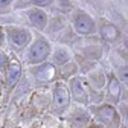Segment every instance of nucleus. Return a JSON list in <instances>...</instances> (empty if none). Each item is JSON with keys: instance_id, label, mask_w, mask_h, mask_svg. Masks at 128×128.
<instances>
[{"instance_id": "1", "label": "nucleus", "mask_w": 128, "mask_h": 128, "mask_svg": "<svg viewBox=\"0 0 128 128\" xmlns=\"http://www.w3.org/2000/svg\"><path fill=\"white\" fill-rule=\"evenodd\" d=\"M49 50H50V47H49V43L46 40H43V38L37 40L29 50V62L35 64V62L44 61L47 58V55H49Z\"/></svg>"}, {"instance_id": "2", "label": "nucleus", "mask_w": 128, "mask_h": 128, "mask_svg": "<svg viewBox=\"0 0 128 128\" xmlns=\"http://www.w3.org/2000/svg\"><path fill=\"white\" fill-rule=\"evenodd\" d=\"M98 118L107 126H111V128H118L119 126V114L111 105H101L98 108Z\"/></svg>"}, {"instance_id": "3", "label": "nucleus", "mask_w": 128, "mask_h": 128, "mask_svg": "<svg viewBox=\"0 0 128 128\" xmlns=\"http://www.w3.org/2000/svg\"><path fill=\"white\" fill-rule=\"evenodd\" d=\"M75 29L78 34H92L94 29V23L87 14H78L75 18Z\"/></svg>"}, {"instance_id": "4", "label": "nucleus", "mask_w": 128, "mask_h": 128, "mask_svg": "<svg viewBox=\"0 0 128 128\" xmlns=\"http://www.w3.org/2000/svg\"><path fill=\"white\" fill-rule=\"evenodd\" d=\"M69 102H70V94H69V92L64 88L62 86L56 87L55 94H54V105H55V108L62 110V108H66L69 105Z\"/></svg>"}, {"instance_id": "5", "label": "nucleus", "mask_w": 128, "mask_h": 128, "mask_svg": "<svg viewBox=\"0 0 128 128\" xmlns=\"http://www.w3.org/2000/svg\"><path fill=\"white\" fill-rule=\"evenodd\" d=\"M72 93L76 98V101L79 102H87V92H86V86L81 79H73L72 81Z\"/></svg>"}, {"instance_id": "6", "label": "nucleus", "mask_w": 128, "mask_h": 128, "mask_svg": "<svg viewBox=\"0 0 128 128\" xmlns=\"http://www.w3.org/2000/svg\"><path fill=\"white\" fill-rule=\"evenodd\" d=\"M29 20L30 23L34 24L35 28L38 29H44V26L47 24V15L43 12V11H38V9H34L29 12Z\"/></svg>"}, {"instance_id": "7", "label": "nucleus", "mask_w": 128, "mask_h": 128, "mask_svg": "<svg viewBox=\"0 0 128 128\" xmlns=\"http://www.w3.org/2000/svg\"><path fill=\"white\" fill-rule=\"evenodd\" d=\"M9 37L14 41V44H17V46H24L28 43V40H29V35H28V32L24 29H11L9 30Z\"/></svg>"}, {"instance_id": "8", "label": "nucleus", "mask_w": 128, "mask_h": 128, "mask_svg": "<svg viewBox=\"0 0 128 128\" xmlns=\"http://www.w3.org/2000/svg\"><path fill=\"white\" fill-rule=\"evenodd\" d=\"M54 75H55V67L52 64H44V66H41L35 72V76L40 81H49V79L54 78Z\"/></svg>"}, {"instance_id": "9", "label": "nucleus", "mask_w": 128, "mask_h": 128, "mask_svg": "<svg viewBox=\"0 0 128 128\" xmlns=\"http://www.w3.org/2000/svg\"><path fill=\"white\" fill-rule=\"evenodd\" d=\"M20 73H22V69L17 64H12V66L8 67V72H6V82L8 86H12L17 82V79L20 78Z\"/></svg>"}, {"instance_id": "10", "label": "nucleus", "mask_w": 128, "mask_h": 128, "mask_svg": "<svg viewBox=\"0 0 128 128\" xmlns=\"http://www.w3.org/2000/svg\"><path fill=\"white\" fill-rule=\"evenodd\" d=\"M101 35L105 38V40H114L118 35H119V30H118V28L114 26V24H111V23H107V24H104L102 26V29H101Z\"/></svg>"}, {"instance_id": "11", "label": "nucleus", "mask_w": 128, "mask_h": 128, "mask_svg": "<svg viewBox=\"0 0 128 128\" xmlns=\"http://www.w3.org/2000/svg\"><path fill=\"white\" fill-rule=\"evenodd\" d=\"M108 93L114 101H119V98H120V84L116 78H111L110 86H108Z\"/></svg>"}, {"instance_id": "12", "label": "nucleus", "mask_w": 128, "mask_h": 128, "mask_svg": "<svg viewBox=\"0 0 128 128\" xmlns=\"http://www.w3.org/2000/svg\"><path fill=\"white\" fill-rule=\"evenodd\" d=\"M54 58H55L56 64H64V62H67V61H69V54H67L66 50L60 49V50H56V54H55Z\"/></svg>"}, {"instance_id": "13", "label": "nucleus", "mask_w": 128, "mask_h": 128, "mask_svg": "<svg viewBox=\"0 0 128 128\" xmlns=\"http://www.w3.org/2000/svg\"><path fill=\"white\" fill-rule=\"evenodd\" d=\"M119 78H120V81H122L124 84L128 86V66L120 69V72H119Z\"/></svg>"}, {"instance_id": "14", "label": "nucleus", "mask_w": 128, "mask_h": 128, "mask_svg": "<svg viewBox=\"0 0 128 128\" xmlns=\"http://www.w3.org/2000/svg\"><path fill=\"white\" fill-rule=\"evenodd\" d=\"M54 0H32V3H35V5H38V6H44V5H49V3H52Z\"/></svg>"}, {"instance_id": "15", "label": "nucleus", "mask_w": 128, "mask_h": 128, "mask_svg": "<svg viewBox=\"0 0 128 128\" xmlns=\"http://www.w3.org/2000/svg\"><path fill=\"white\" fill-rule=\"evenodd\" d=\"M12 3V0H0V8H5V6H9Z\"/></svg>"}, {"instance_id": "16", "label": "nucleus", "mask_w": 128, "mask_h": 128, "mask_svg": "<svg viewBox=\"0 0 128 128\" xmlns=\"http://www.w3.org/2000/svg\"><path fill=\"white\" fill-rule=\"evenodd\" d=\"M125 122H126V124H128V108H126V110H125Z\"/></svg>"}, {"instance_id": "17", "label": "nucleus", "mask_w": 128, "mask_h": 128, "mask_svg": "<svg viewBox=\"0 0 128 128\" xmlns=\"http://www.w3.org/2000/svg\"><path fill=\"white\" fill-rule=\"evenodd\" d=\"M125 46H126V49H128V40H126V41H125Z\"/></svg>"}, {"instance_id": "18", "label": "nucleus", "mask_w": 128, "mask_h": 128, "mask_svg": "<svg viewBox=\"0 0 128 128\" xmlns=\"http://www.w3.org/2000/svg\"><path fill=\"white\" fill-rule=\"evenodd\" d=\"M0 41H2V34H0Z\"/></svg>"}]
</instances>
